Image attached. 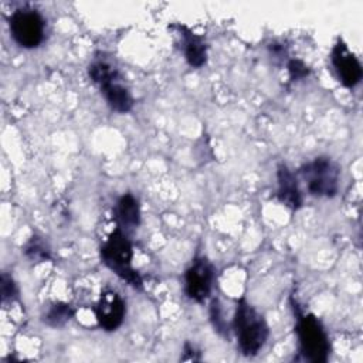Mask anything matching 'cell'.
Here are the masks:
<instances>
[{"mask_svg": "<svg viewBox=\"0 0 363 363\" xmlns=\"http://www.w3.org/2000/svg\"><path fill=\"white\" fill-rule=\"evenodd\" d=\"M210 315H211V320H213L214 328H216L218 332H227V325H225V320L223 319L221 309H220V303H218V301H216V299H214L213 303H211Z\"/></svg>", "mask_w": 363, "mask_h": 363, "instance_id": "cell-17", "label": "cell"}, {"mask_svg": "<svg viewBox=\"0 0 363 363\" xmlns=\"http://www.w3.org/2000/svg\"><path fill=\"white\" fill-rule=\"evenodd\" d=\"M278 179V199L291 210H298L302 206V193L298 186L296 176L288 169L286 164L281 163L277 169Z\"/></svg>", "mask_w": 363, "mask_h": 363, "instance_id": "cell-10", "label": "cell"}, {"mask_svg": "<svg viewBox=\"0 0 363 363\" xmlns=\"http://www.w3.org/2000/svg\"><path fill=\"white\" fill-rule=\"evenodd\" d=\"M9 26L14 41L20 47H38L44 38V20L41 14L34 9H17L10 16Z\"/></svg>", "mask_w": 363, "mask_h": 363, "instance_id": "cell-6", "label": "cell"}, {"mask_svg": "<svg viewBox=\"0 0 363 363\" xmlns=\"http://www.w3.org/2000/svg\"><path fill=\"white\" fill-rule=\"evenodd\" d=\"M24 254L31 261H45V259H50V252H48L45 244L38 237H33L26 244Z\"/></svg>", "mask_w": 363, "mask_h": 363, "instance_id": "cell-14", "label": "cell"}, {"mask_svg": "<svg viewBox=\"0 0 363 363\" xmlns=\"http://www.w3.org/2000/svg\"><path fill=\"white\" fill-rule=\"evenodd\" d=\"M332 64L342 84L353 88L362 79V65L343 41H337L332 50Z\"/></svg>", "mask_w": 363, "mask_h": 363, "instance_id": "cell-9", "label": "cell"}, {"mask_svg": "<svg viewBox=\"0 0 363 363\" xmlns=\"http://www.w3.org/2000/svg\"><path fill=\"white\" fill-rule=\"evenodd\" d=\"M17 295V288L13 281V278L7 274L1 275V301L3 302H11Z\"/></svg>", "mask_w": 363, "mask_h": 363, "instance_id": "cell-15", "label": "cell"}, {"mask_svg": "<svg viewBox=\"0 0 363 363\" xmlns=\"http://www.w3.org/2000/svg\"><path fill=\"white\" fill-rule=\"evenodd\" d=\"M126 308L121 295L115 291H104L99 296V301L95 306V316L98 325L104 330H115L118 329L125 318Z\"/></svg>", "mask_w": 363, "mask_h": 363, "instance_id": "cell-8", "label": "cell"}, {"mask_svg": "<svg viewBox=\"0 0 363 363\" xmlns=\"http://www.w3.org/2000/svg\"><path fill=\"white\" fill-rule=\"evenodd\" d=\"M101 258L102 262L119 278L126 281L133 288H142V278L132 267V244L119 227L109 234L108 240L101 247Z\"/></svg>", "mask_w": 363, "mask_h": 363, "instance_id": "cell-2", "label": "cell"}, {"mask_svg": "<svg viewBox=\"0 0 363 363\" xmlns=\"http://www.w3.org/2000/svg\"><path fill=\"white\" fill-rule=\"evenodd\" d=\"M88 74L113 111L125 113L132 109L133 98L129 89L122 85L121 75L115 67L106 61L96 60L89 65Z\"/></svg>", "mask_w": 363, "mask_h": 363, "instance_id": "cell-3", "label": "cell"}, {"mask_svg": "<svg viewBox=\"0 0 363 363\" xmlns=\"http://www.w3.org/2000/svg\"><path fill=\"white\" fill-rule=\"evenodd\" d=\"M116 220L119 228H135L140 221V210L138 200L130 194H123L116 203Z\"/></svg>", "mask_w": 363, "mask_h": 363, "instance_id": "cell-12", "label": "cell"}, {"mask_svg": "<svg viewBox=\"0 0 363 363\" xmlns=\"http://www.w3.org/2000/svg\"><path fill=\"white\" fill-rule=\"evenodd\" d=\"M72 315L74 309L71 305L64 302H54L43 315V320L51 328H61L72 318Z\"/></svg>", "mask_w": 363, "mask_h": 363, "instance_id": "cell-13", "label": "cell"}, {"mask_svg": "<svg viewBox=\"0 0 363 363\" xmlns=\"http://www.w3.org/2000/svg\"><path fill=\"white\" fill-rule=\"evenodd\" d=\"M288 72L292 81H298L309 75V68L301 60H291L288 62Z\"/></svg>", "mask_w": 363, "mask_h": 363, "instance_id": "cell-16", "label": "cell"}, {"mask_svg": "<svg viewBox=\"0 0 363 363\" xmlns=\"http://www.w3.org/2000/svg\"><path fill=\"white\" fill-rule=\"evenodd\" d=\"M308 191L316 197H333L339 190V167L325 156L315 157L299 169Z\"/></svg>", "mask_w": 363, "mask_h": 363, "instance_id": "cell-5", "label": "cell"}, {"mask_svg": "<svg viewBox=\"0 0 363 363\" xmlns=\"http://www.w3.org/2000/svg\"><path fill=\"white\" fill-rule=\"evenodd\" d=\"M233 328L238 339V346L245 356H255L264 347L269 333L264 316L244 298L237 301Z\"/></svg>", "mask_w": 363, "mask_h": 363, "instance_id": "cell-1", "label": "cell"}, {"mask_svg": "<svg viewBox=\"0 0 363 363\" xmlns=\"http://www.w3.org/2000/svg\"><path fill=\"white\" fill-rule=\"evenodd\" d=\"M186 294L194 302H203L210 295L214 269L210 261L204 257L196 258L186 271Z\"/></svg>", "mask_w": 363, "mask_h": 363, "instance_id": "cell-7", "label": "cell"}, {"mask_svg": "<svg viewBox=\"0 0 363 363\" xmlns=\"http://www.w3.org/2000/svg\"><path fill=\"white\" fill-rule=\"evenodd\" d=\"M296 335L299 340V353L305 360L320 363L329 357V337L320 322L311 313H296Z\"/></svg>", "mask_w": 363, "mask_h": 363, "instance_id": "cell-4", "label": "cell"}, {"mask_svg": "<svg viewBox=\"0 0 363 363\" xmlns=\"http://www.w3.org/2000/svg\"><path fill=\"white\" fill-rule=\"evenodd\" d=\"M177 30L182 37L183 51L187 62L194 68L203 67L207 61V45L203 37L191 33L189 28L183 26H177Z\"/></svg>", "mask_w": 363, "mask_h": 363, "instance_id": "cell-11", "label": "cell"}]
</instances>
